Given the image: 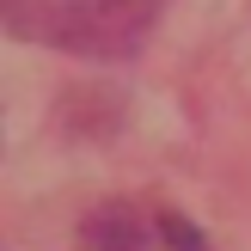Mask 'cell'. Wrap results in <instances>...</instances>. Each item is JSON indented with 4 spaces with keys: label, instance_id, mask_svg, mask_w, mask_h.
Listing matches in <instances>:
<instances>
[{
    "label": "cell",
    "instance_id": "6da1fadb",
    "mask_svg": "<svg viewBox=\"0 0 251 251\" xmlns=\"http://www.w3.org/2000/svg\"><path fill=\"white\" fill-rule=\"evenodd\" d=\"M0 31L68 55H135L153 25L129 0H0Z\"/></svg>",
    "mask_w": 251,
    "mask_h": 251
},
{
    "label": "cell",
    "instance_id": "7a4b0ae2",
    "mask_svg": "<svg viewBox=\"0 0 251 251\" xmlns=\"http://www.w3.org/2000/svg\"><path fill=\"white\" fill-rule=\"evenodd\" d=\"M166 233L129 202H98L80 227V251H159Z\"/></svg>",
    "mask_w": 251,
    "mask_h": 251
},
{
    "label": "cell",
    "instance_id": "3957f363",
    "mask_svg": "<svg viewBox=\"0 0 251 251\" xmlns=\"http://www.w3.org/2000/svg\"><path fill=\"white\" fill-rule=\"evenodd\" d=\"M159 233H166V245H172V251H208L202 239H196V227H190L184 215H166V221H159Z\"/></svg>",
    "mask_w": 251,
    "mask_h": 251
}]
</instances>
